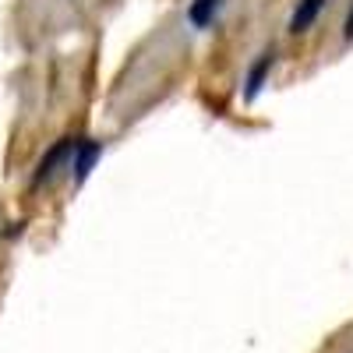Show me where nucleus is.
I'll use <instances>...</instances> for the list:
<instances>
[{"label":"nucleus","instance_id":"1","mask_svg":"<svg viewBox=\"0 0 353 353\" xmlns=\"http://www.w3.org/2000/svg\"><path fill=\"white\" fill-rule=\"evenodd\" d=\"M71 152H74V138H71V134L57 138V141L50 145V149L43 152V159L36 163V170H32V181H28V188H32V191H39V188L53 184V181H57V173H61L64 166H71Z\"/></svg>","mask_w":353,"mask_h":353},{"label":"nucleus","instance_id":"2","mask_svg":"<svg viewBox=\"0 0 353 353\" xmlns=\"http://www.w3.org/2000/svg\"><path fill=\"white\" fill-rule=\"evenodd\" d=\"M103 159V141L99 138H74V152H71V181L74 188H85V181L92 176L96 163Z\"/></svg>","mask_w":353,"mask_h":353},{"label":"nucleus","instance_id":"3","mask_svg":"<svg viewBox=\"0 0 353 353\" xmlns=\"http://www.w3.org/2000/svg\"><path fill=\"white\" fill-rule=\"evenodd\" d=\"M276 46L272 50H261L254 61L248 64V71H244V85H241V96H244V103H254L258 96H261V88L269 85V74H272V68H276Z\"/></svg>","mask_w":353,"mask_h":353},{"label":"nucleus","instance_id":"4","mask_svg":"<svg viewBox=\"0 0 353 353\" xmlns=\"http://www.w3.org/2000/svg\"><path fill=\"white\" fill-rule=\"evenodd\" d=\"M325 4H329V0H297V8H293V14H290V32L304 36L307 28L318 21V14L325 11Z\"/></svg>","mask_w":353,"mask_h":353},{"label":"nucleus","instance_id":"5","mask_svg":"<svg viewBox=\"0 0 353 353\" xmlns=\"http://www.w3.org/2000/svg\"><path fill=\"white\" fill-rule=\"evenodd\" d=\"M223 4H226V0H191V4H188V21L194 28H209L219 18Z\"/></svg>","mask_w":353,"mask_h":353},{"label":"nucleus","instance_id":"6","mask_svg":"<svg viewBox=\"0 0 353 353\" xmlns=\"http://www.w3.org/2000/svg\"><path fill=\"white\" fill-rule=\"evenodd\" d=\"M343 39L353 43V8H350V14H346V21H343Z\"/></svg>","mask_w":353,"mask_h":353}]
</instances>
